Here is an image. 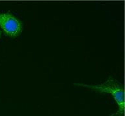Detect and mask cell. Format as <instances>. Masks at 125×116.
Instances as JSON below:
<instances>
[{"instance_id": "obj_1", "label": "cell", "mask_w": 125, "mask_h": 116, "mask_svg": "<svg viewBox=\"0 0 125 116\" xmlns=\"http://www.w3.org/2000/svg\"><path fill=\"white\" fill-rule=\"evenodd\" d=\"M74 85L82 86L92 89L100 93H109L112 95L118 106V111L111 116H122L124 114L125 108V88L124 86L112 77L108 79L105 82L98 85H89L84 84L75 83Z\"/></svg>"}, {"instance_id": "obj_2", "label": "cell", "mask_w": 125, "mask_h": 116, "mask_svg": "<svg viewBox=\"0 0 125 116\" xmlns=\"http://www.w3.org/2000/svg\"><path fill=\"white\" fill-rule=\"evenodd\" d=\"M0 27L6 36H18L23 31V23L10 13H0Z\"/></svg>"}, {"instance_id": "obj_3", "label": "cell", "mask_w": 125, "mask_h": 116, "mask_svg": "<svg viewBox=\"0 0 125 116\" xmlns=\"http://www.w3.org/2000/svg\"><path fill=\"white\" fill-rule=\"evenodd\" d=\"M1 31L0 30V37H1Z\"/></svg>"}]
</instances>
